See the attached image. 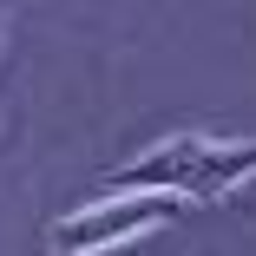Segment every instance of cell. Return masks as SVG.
<instances>
[{"instance_id": "6da1fadb", "label": "cell", "mask_w": 256, "mask_h": 256, "mask_svg": "<svg viewBox=\"0 0 256 256\" xmlns=\"http://www.w3.org/2000/svg\"><path fill=\"white\" fill-rule=\"evenodd\" d=\"M256 178V138H236V144H217V138H197V132H178L164 144H151L144 158L118 164L106 178V190H171L184 204H217L230 197L236 184Z\"/></svg>"}, {"instance_id": "7a4b0ae2", "label": "cell", "mask_w": 256, "mask_h": 256, "mask_svg": "<svg viewBox=\"0 0 256 256\" xmlns=\"http://www.w3.org/2000/svg\"><path fill=\"white\" fill-rule=\"evenodd\" d=\"M184 217V197L171 190H112L106 204H86V210L60 217L53 230H46V243H53L60 256H106L144 230H164Z\"/></svg>"}]
</instances>
